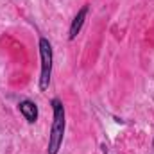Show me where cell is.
I'll list each match as a JSON object with an SVG mask.
<instances>
[{
    "label": "cell",
    "instance_id": "obj_1",
    "mask_svg": "<svg viewBox=\"0 0 154 154\" xmlns=\"http://www.w3.org/2000/svg\"><path fill=\"white\" fill-rule=\"evenodd\" d=\"M52 111H54V120H52V129L48 136V154H57L59 147L63 143V134H65V108L59 99H52Z\"/></svg>",
    "mask_w": 154,
    "mask_h": 154
},
{
    "label": "cell",
    "instance_id": "obj_2",
    "mask_svg": "<svg viewBox=\"0 0 154 154\" xmlns=\"http://www.w3.org/2000/svg\"><path fill=\"white\" fill-rule=\"evenodd\" d=\"M39 57H41V75H39V90L45 91L50 84L52 75V45L47 38L39 39Z\"/></svg>",
    "mask_w": 154,
    "mask_h": 154
},
{
    "label": "cell",
    "instance_id": "obj_3",
    "mask_svg": "<svg viewBox=\"0 0 154 154\" xmlns=\"http://www.w3.org/2000/svg\"><path fill=\"white\" fill-rule=\"evenodd\" d=\"M88 5H82L79 11H77L75 18L72 20V25H70V34H68V39H75L77 34H79V31H81V27H82V23H84V20H86V16H88Z\"/></svg>",
    "mask_w": 154,
    "mask_h": 154
},
{
    "label": "cell",
    "instance_id": "obj_4",
    "mask_svg": "<svg viewBox=\"0 0 154 154\" xmlns=\"http://www.w3.org/2000/svg\"><path fill=\"white\" fill-rule=\"evenodd\" d=\"M18 108H20V113L25 116V120H27L29 124H34V122L38 120V106H36L34 102H31V100H22V102L18 104Z\"/></svg>",
    "mask_w": 154,
    "mask_h": 154
},
{
    "label": "cell",
    "instance_id": "obj_5",
    "mask_svg": "<svg viewBox=\"0 0 154 154\" xmlns=\"http://www.w3.org/2000/svg\"><path fill=\"white\" fill-rule=\"evenodd\" d=\"M152 147H154V140H152Z\"/></svg>",
    "mask_w": 154,
    "mask_h": 154
}]
</instances>
